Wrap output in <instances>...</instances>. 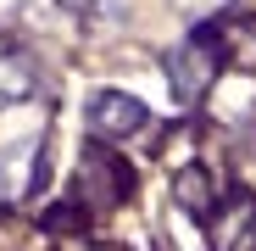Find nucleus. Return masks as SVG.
Returning <instances> with one entry per match:
<instances>
[{"mask_svg": "<svg viewBox=\"0 0 256 251\" xmlns=\"http://www.w3.org/2000/svg\"><path fill=\"white\" fill-rule=\"evenodd\" d=\"M128 190H134V167L117 151H106V145L84 151V162H78V201L84 206H117V201H128Z\"/></svg>", "mask_w": 256, "mask_h": 251, "instance_id": "nucleus-2", "label": "nucleus"}, {"mask_svg": "<svg viewBox=\"0 0 256 251\" xmlns=\"http://www.w3.org/2000/svg\"><path fill=\"white\" fill-rule=\"evenodd\" d=\"M34 95V62L28 56H0V106H17Z\"/></svg>", "mask_w": 256, "mask_h": 251, "instance_id": "nucleus-5", "label": "nucleus"}, {"mask_svg": "<svg viewBox=\"0 0 256 251\" xmlns=\"http://www.w3.org/2000/svg\"><path fill=\"white\" fill-rule=\"evenodd\" d=\"M178 201L190 206L195 218H212V212H218V179H212L200 162L184 167V173H178Z\"/></svg>", "mask_w": 256, "mask_h": 251, "instance_id": "nucleus-4", "label": "nucleus"}, {"mask_svg": "<svg viewBox=\"0 0 256 251\" xmlns=\"http://www.w3.org/2000/svg\"><path fill=\"white\" fill-rule=\"evenodd\" d=\"M218 62H223V34L218 28H195L184 45L167 56V84H173V95L190 106L206 95V84L218 78Z\"/></svg>", "mask_w": 256, "mask_h": 251, "instance_id": "nucleus-1", "label": "nucleus"}, {"mask_svg": "<svg viewBox=\"0 0 256 251\" xmlns=\"http://www.w3.org/2000/svg\"><path fill=\"white\" fill-rule=\"evenodd\" d=\"M100 251H122V245H100Z\"/></svg>", "mask_w": 256, "mask_h": 251, "instance_id": "nucleus-6", "label": "nucleus"}, {"mask_svg": "<svg viewBox=\"0 0 256 251\" xmlns=\"http://www.w3.org/2000/svg\"><path fill=\"white\" fill-rule=\"evenodd\" d=\"M84 117H90V129H95L100 140H122V134L145 129V106H140L134 95H122V90H100Z\"/></svg>", "mask_w": 256, "mask_h": 251, "instance_id": "nucleus-3", "label": "nucleus"}]
</instances>
